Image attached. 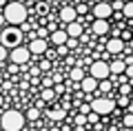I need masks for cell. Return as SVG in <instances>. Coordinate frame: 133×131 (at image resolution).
I'll list each match as a JSON object with an SVG mask.
<instances>
[{"instance_id": "39", "label": "cell", "mask_w": 133, "mask_h": 131, "mask_svg": "<svg viewBox=\"0 0 133 131\" xmlns=\"http://www.w3.org/2000/svg\"><path fill=\"white\" fill-rule=\"evenodd\" d=\"M131 47H133V40H131Z\"/></svg>"}, {"instance_id": "26", "label": "cell", "mask_w": 133, "mask_h": 131, "mask_svg": "<svg viewBox=\"0 0 133 131\" xmlns=\"http://www.w3.org/2000/svg\"><path fill=\"white\" fill-rule=\"evenodd\" d=\"M118 104H120V107H124V109H129V104H131L129 96H120V98H118Z\"/></svg>"}, {"instance_id": "7", "label": "cell", "mask_w": 133, "mask_h": 131, "mask_svg": "<svg viewBox=\"0 0 133 131\" xmlns=\"http://www.w3.org/2000/svg\"><path fill=\"white\" fill-rule=\"evenodd\" d=\"M91 14L98 20H109V16L113 14V7H111V2H98V5L91 9Z\"/></svg>"}, {"instance_id": "15", "label": "cell", "mask_w": 133, "mask_h": 131, "mask_svg": "<svg viewBox=\"0 0 133 131\" xmlns=\"http://www.w3.org/2000/svg\"><path fill=\"white\" fill-rule=\"evenodd\" d=\"M82 31H84V29H82V24L78 22V20H76V22H69V24H66V33H69V38H80Z\"/></svg>"}, {"instance_id": "33", "label": "cell", "mask_w": 133, "mask_h": 131, "mask_svg": "<svg viewBox=\"0 0 133 131\" xmlns=\"http://www.w3.org/2000/svg\"><path fill=\"white\" fill-rule=\"evenodd\" d=\"M76 122H78V124H84V122H87V116H82V113H80V116L76 118Z\"/></svg>"}, {"instance_id": "36", "label": "cell", "mask_w": 133, "mask_h": 131, "mask_svg": "<svg viewBox=\"0 0 133 131\" xmlns=\"http://www.w3.org/2000/svg\"><path fill=\"white\" fill-rule=\"evenodd\" d=\"M47 36V29H38V38H44Z\"/></svg>"}, {"instance_id": "4", "label": "cell", "mask_w": 133, "mask_h": 131, "mask_svg": "<svg viewBox=\"0 0 133 131\" xmlns=\"http://www.w3.org/2000/svg\"><path fill=\"white\" fill-rule=\"evenodd\" d=\"M91 109L100 116H107V113H113L115 111V100H111L109 96H100L91 102Z\"/></svg>"}, {"instance_id": "37", "label": "cell", "mask_w": 133, "mask_h": 131, "mask_svg": "<svg viewBox=\"0 0 133 131\" xmlns=\"http://www.w3.org/2000/svg\"><path fill=\"white\" fill-rule=\"evenodd\" d=\"M7 22V18H5V14H0V24H5Z\"/></svg>"}, {"instance_id": "21", "label": "cell", "mask_w": 133, "mask_h": 131, "mask_svg": "<svg viewBox=\"0 0 133 131\" xmlns=\"http://www.w3.org/2000/svg\"><path fill=\"white\" fill-rule=\"evenodd\" d=\"M124 5H127L124 0H113V2H111V7H113L115 14H122V11H124Z\"/></svg>"}, {"instance_id": "32", "label": "cell", "mask_w": 133, "mask_h": 131, "mask_svg": "<svg viewBox=\"0 0 133 131\" xmlns=\"http://www.w3.org/2000/svg\"><path fill=\"white\" fill-rule=\"evenodd\" d=\"M53 91H56V96H60L62 91H64V87H62V84H56V87H53Z\"/></svg>"}, {"instance_id": "34", "label": "cell", "mask_w": 133, "mask_h": 131, "mask_svg": "<svg viewBox=\"0 0 133 131\" xmlns=\"http://www.w3.org/2000/svg\"><path fill=\"white\" fill-rule=\"evenodd\" d=\"M66 51H69V49H66V47H64V45H60V47H58V53H60V56H64V53H66Z\"/></svg>"}, {"instance_id": "2", "label": "cell", "mask_w": 133, "mask_h": 131, "mask_svg": "<svg viewBox=\"0 0 133 131\" xmlns=\"http://www.w3.org/2000/svg\"><path fill=\"white\" fill-rule=\"evenodd\" d=\"M0 124H2V129H5V131H20L24 127V116L20 111H16V109H9V111L2 113Z\"/></svg>"}, {"instance_id": "41", "label": "cell", "mask_w": 133, "mask_h": 131, "mask_svg": "<svg viewBox=\"0 0 133 131\" xmlns=\"http://www.w3.org/2000/svg\"><path fill=\"white\" fill-rule=\"evenodd\" d=\"M9 2H14V0H9Z\"/></svg>"}, {"instance_id": "30", "label": "cell", "mask_w": 133, "mask_h": 131, "mask_svg": "<svg viewBox=\"0 0 133 131\" xmlns=\"http://www.w3.org/2000/svg\"><path fill=\"white\" fill-rule=\"evenodd\" d=\"M76 11H78V14H82V16H84V14H87V5H78V7H76Z\"/></svg>"}, {"instance_id": "31", "label": "cell", "mask_w": 133, "mask_h": 131, "mask_svg": "<svg viewBox=\"0 0 133 131\" xmlns=\"http://www.w3.org/2000/svg\"><path fill=\"white\" fill-rule=\"evenodd\" d=\"M18 71H20V65H16V62H14V65L9 67V73H18Z\"/></svg>"}, {"instance_id": "24", "label": "cell", "mask_w": 133, "mask_h": 131, "mask_svg": "<svg viewBox=\"0 0 133 131\" xmlns=\"http://www.w3.org/2000/svg\"><path fill=\"white\" fill-rule=\"evenodd\" d=\"M122 16H124V18H133V2H127V5H124Z\"/></svg>"}, {"instance_id": "1", "label": "cell", "mask_w": 133, "mask_h": 131, "mask_svg": "<svg viewBox=\"0 0 133 131\" xmlns=\"http://www.w3.org/2000/svg\"><path fill=\"white\" fill-rule=\"evenodd\" d=\"M2 14H5V18H7V22L11 24V27H18V24H24L27 22V7L24 5H20V2H7L5 5V11H2Z\"/></svg>"}, {"instance_id": "18", "label": "cell", "mask_w": 133, "mask_h": 131, "mask_svg": "<svg viewBox=\"0 0 133 131\" xmlns=\"http://www.w3.org/2000/svg\"><path fill=\"white\" fill-rule=\"evenodd\" d=\"M47 116L51 118V120L60 122V120H64V109H51V111H47Z\"/></svg>"}, {"instance_id": "23", "label": "cell", "mask_w": 133, "mask_h": 131, "mask_svg": "<svg viewBox=\"0 0 133 131\" xmlns=\"http://www.w3.org/2000/svg\"><path fill=\"white\" fill-rule=\"evenodd\" d=\"M122 124L127 127V129H133V113H124V118H122Z\"/></svg>"}, {"instance_id": "27", "label": "cell", "mask_w": 133, "mask_h": 131, "mask_svg": "<svg viewBox=\"0 0 133 131\" xmlns=\"http://www.w3.org/2000/svg\"><path fill=\"white\" fill-rule=\"evenodd\" d=\"M91 111H93V109H91V102H89V104H82V107H80V113H82V116H89Z\"/></svg>"}, {"instance_id": "25", "label": "cell", "mask_w": 133, "mask_h": 131, "mask_svg": "<svg viewBox=\"0 0 133 131\" xmlns=\"http://www.w3.org/2000/svg\"><path fill=\"white\" fill-rule=\"evenodd\" d=\"M120 38H122L124 42L133 40V33H131V29H122V31H120Z\"/></svg>"}, {"instance_id": "8", "label": "cell", "mask_w": 133, "mask_h": 131, "mask_svg": "<svg viewBox=\"0 0 133 131\" xmlns=\"http://www.w3.org/2000/svg\"><path fill=\"white\" fill-rule=\"evenodd\" d=\"M29 58H31L29 47H16V49H11V62H16V65H24V62H29Z\"/></svg>"}, {"instance_id": "29", "label": "cell", "mask_w": 133, "mask_h": 131, "mask_svg": "<svg viewBox=\"0 0 133 131\" xmlns=\"http://www.w3.org/2000/svg\"><path fill=\"white\" fill-rule=\"evenodd\" d=\"M5 58H7V47H5V45H0V62L5 60Z\"/></svg>"}, {"instance_id": "14", "label": "cell", "mask_w": 133, "mask_h": 131, "mask_svg": "<svg viewBox=\"0 0 133 131\" xmlns=\"http://www.w3.org/2000/svg\"><path fill=\"white\" fill-rule=\"evenodd\" d=\"M91 31L95 33V36H104L107 31H109V22L107 20H93V24H91Z\"/></svg>"}, {"instance_id": "11", "label": "cell", "mask_w": 133, "mask_h": 131, "mask_svg": "<svg viewBox=\"0 0 133 131\" xmlns=\"http://www.w3.org/2000/svg\"><path fill=\"white\" fill-rule=\"evenodd\" d=\"M109 67H111V76H122L124 71H127V62H124L122 58H115V60H111Z\"/></svg>"}, {"instance_id": "13", "label": "cell", "mask_w": 133, "mask_h": 131, "mask_svg": "<svg viewBox=\"0 0 133 131\" xmlns=\"http://www.w3.org/2000/svg\"><path fill=\"white\" fill-rule=\"evenodd\" d=\"M66 40H69V33H66V29H56V31L51 33V42L53 45H66Z\"/></svg>"}, {"instance_id": "6", "label": "cell", "mask_w": 133, "mask_h": 131, "mask_svg": "<svg viewBox=\"0 0 133 131\" xmlns=\"http://www.w3.org/2000/svg\"><path fill=\"white\" fill-rule=\"evenodd\" d=\"M104 49L111 53V56L120 58V56L124 53V49H127V42H124L122 38H109V40H107V45H104Z\"/></svg>"}, {"instance_id": "12", "label": "cell", "mask_w": 133, "mask_h": 131, "mask_svg": "<svg viewBox=\"0 0 133 131\" xmlns=\"http://www.w3.org/2000/svg\"><path fill=\"white\" fill-rule=\"evenodd\" d=\"M29 51L31 53H44L47 51V40L44 38H36V40L29 42Z\"/></svg>"}, {"instance_id": "22", "label": "cell", "mask_w": 133, "mask_h": 131, "mask_svg": "<svg viewBox=\"0 0 133 131\" xmlns=\"http://www.w3.org/2000/svg\"><path fill=\"white\" fill-rule=\"evenodd\" d=\"M38 118H40V109L38 107H31L27 111V120H38Z\"/></svg>"}, {"instance_id": "19", "label": "cell", "mask_w": 133, "mask_h": 131, "mask_svg": "<svg viewBox=\"0 0 133 131\" xmlns=\"http://www.w3.org/2000/svg\"><path fill=\"white\" fill-rule=\"evenodd\" d=\"M118 91H120V96H131V91H133V84H131V82L118 84Z\"/></svg>"}, {"instance_id": "38", "label": "cell", "mask_w": 133, "mask_h": 131, "mask_svg": "<svg viewBox=\"0 0 133 131\" xmlns=\"http://www.w3.org/2000/svg\"><path fill=\"white\" fill-rule=\"evenodd\" d=\"M0 104H2V98H0Z\"/></svg>"}, {"instance_id": "10", "label": "cell", "mask_w": 133, "mask_h": 131, "mask_svg": "<svg viewBox=\"0 0 133 131\" xmlns=\"http://www.w3.org/2000/svg\"><path fill=\"white\" fill-rule=\"evenodd\" d=\"M60 18H62V22H64V24L76 22V20H78V11H76V7L64 5V7H62V11H60Z\"/></svg>"}, {"instance_id": "35", "label": "cell", "mask_w": 133, "mask_h": 131, "mask_svg": "<svg viewBox=\"0 0 133 131\" xmlns=\"http://www.w3.org/2000/svg\"><path fill=\"white\" fill-rule=\"evenodd\" d=\"M42 84H44V87H51L53 80H51V78H44V80H42Z\"/></svg>"}, {"instance_id": "40", "label": "cell", "mask_w": 133, "mask_h": 131, "mask_svg": "<svg viewBox=\"0 0 133 131\" xmlns=\"http://www.w3.org/2000/svg\"><path fill=\"white\" fill-rule=\"evenodd\" d=\"M131 84H133V82H131ZM131 96H133V91H131Z\"/></svg>"}, {"instance_id": "16", "label": "cell", "mask_w": 133, "mask_h": 131, "mask_svg": "<svg viewBox=\"0 0 133 131\" xmlns=\"http://www.w3.org/2000/svg\"><path fill=\"white\" fill-rule=\"evenodd\" d=\"M111 89H113V82H111L109 78H107V80H100V84H98V91H95V98H100V96H107Z\"/></svg>"}, {"instance_id": "5", "label": "cell", "mask_w": 133, "mask_h": 131, "mask_svg": "<svg viewBox=\"0 0 133 131\" xmlns=\"http://www.w3.org/2000/svg\"><path fill=\"white\" fill-rule=\"evenodd\" d=\"M89 73L93 76L95 80H107V78L111 76V67H109V62H104L102 58H100V60H93V62H91Z\"/></svg>"}, {"instance_id": "20", "label": "cell", "mask_w": 133, "mask_h": 131, "mask_svg": "<svg viewBox=\"0 0 133 131\" xmlns=\"http://www.w3.org/2000/svg\"><path fill=\"white\" fill-rule=\"evenodd\" d=\"M53 98H56V91H53L51 87H44V89H42V100L49 102V100H53Z\"/></svg>"}, {"instance_id": "28", "label": "cell", "mask_w": 133, "mask_h": 131, "mask_svg": "<svg viewBox=\"0 0 133 131\" xmlns=\"http://www.w3.org/2000/svg\"><path fill=\"white\" fill-rule=\"evenodd\" d=\"M124 76H127L129 80H133V65H127V71H124Z\"/></svg>"}, {"instance_id": "3", "label": "cell", "mask_w": 133, "mask_h": 131, "mask_svg": "<svg viewBox=\"0 0 133 131\" xmlns=\"http://www.w3.org/2000/svg\"><path fill=\"white\" fill-rule=\"evenodd\" d=\"M20 40H22V31L16 29V27H9V29H2L0 31V45H5L7 49L20 47Z\"/></svg>"}, {"instance_id": "17", "label": "cell", "mask_w": 133, "mask_h": 131, "mask_svg": "<svg viewBox=\"0 0 133 131\" xmlns=\"http://www.w3.org/2000/svg\"><path fill=\"white\" fill-rule=\"evenodd\" d=\"M69 76H71V82H82V80H84L87 78V76H84V69H82V67H71V73H69Z\"/></svg>"}, {"instance_id": "9", "label": "cell", "mask_w": 133, "mask_h": 131, "mask_svg": "<svg viewBox=\"0 0 133 131\" xmlns=\"http://www.w3.org/2000/svg\"><path fill=\"white\" fill-rule=\"evenodd\" d=\"M98 84H100V80H95L93 76H87L80 82V89H82V93H95L98 91Z\"/></svg>"}]
</instances>
